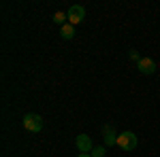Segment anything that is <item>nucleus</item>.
I'll return each instance as SVG.
<instances>
[{
	"label": "nucleus",
	"instance_id": "obj_1",
	"mask_svg": "<svg viewBox=\"0 0 160 157\" xmlns=\"http://www.w3.org/2000/svg\"><path fill=\"white\" fill-rule=\"evenodd\" d=\"M115 145L120 146L122 151L130 153V151H135V149H137L139 140H137V136L132 132H122V134H118V142H115Z\"/></svg>",
	"mask_w": 160,
	"mask_h": 157
},
{
	"label": "nucleus",
	"instance_id": "obj_2",
	"mask_svg": "<svg viewBox=\"0 0 160 157\" xmlns=\"http://www.w3.org/2000/svg\"><path fill=\"white\" fill-rule=\"evenodd\" d=\"M24 127L28 130V132H41L43 130V117L41 115H37V113H28L24 117Z\"/></svg>",
	"mask_w": 160,
	"mask_h": 157
},
{
	"label": "nucleus",
	"instance_id": "obj_3",
	"mask_svg": "<svg viewBox=\"0 0 160 157\" xmlns=\"http://www.w3.org/2000/svg\"><path fill=\"white\" fill-rule=\"evenodd\" d=\"M66 15H68V24L77 25V24H81V21L86 19V9H83L81 4H73V7L66 11Z\"/></svg>",
	"mask_w": 160,
	"mask_h": 157
},
{
	"label": "nucleus",
	"instance_id": "obj_4",
	"mask_svg": "<svg viewBox=\"0 0 160 157\" xmlns=\"http://www.w3.org/2000/svg\"><path fill=\"white\" fill-rule=\"evenodd\" d=\"M75 145H77V149H79V153H92V149H94L92 138H90L88 134H79L77 140H75Z\"/></svg>",
	"mask_w": 160,
	"mask_h": 157
},
{
	"label": "nucleus",
	"instance_id": "obj_5",
	"mask_svg": "<svg viewBox=\"0 0 160 157\" xmlns=\"http://www.w3.org/2000/svg\"><path fill=\"white\" fill-rule=\"evenodd\" d=\"M137 68H139L141 74H154L156 72V62L152 58H141V62L137 64Z\"/></svg>",
	"mask_w": 160,
	"mask_h": 157
},
{
	"label": "nucleus",
	"instance_id": "obj_6",
	"mask_svg": "<svg viewBox=\"0 0 160 157\" xmlns=\"http://www.w3.org/2000/svg\"><path fill=\"white\" fill-rule=\"evenodd\" d=\"M102 132H105V146H111V145H115V142H118V134L113 132L109 125H105V130H102Z\"/></svg>",
	"mask_w": 160,
	"mask_h": 157
},
{
	"label": "nucleus",
	"instance_id": "obj_7",
	"mask_svg": "<svg viewBox=\"0 0 160 157\" xmlns=\"http://www.w3.org/2000/svg\"><path fill=\"white\" fill-rule=\"evenodd\" d=\"M60 34H62V38L71 40V38L75 36V25H71V24H64V25L60 28Z\"/></svg>",
	"mask_w": 160,
	"mask_h": 157
},
{
	"label": "nucleus",
	"instance_id": "obj_8",
	"mask_svg": "<svg viewBox=\"0 0 160 157\" xmlns=\"http://www.w3.org/2000/svg\"><path fill=\"white\" fill-rule=\"evenodd\" d=\"M53 21L58 25H64V24H68V15L64 11H58V13H53Z\"/></svg>",
	"mask_w": 160,
	"mask_h": 157
},
{
	"label": "nucleus",
	"instance_id": "obj_9",
	"mask_svg": "<svg viewBox=\"0 0 160 157\" xmlns=\"http://www.w3.org/2000/svg\"><path fill=\"white\" fill-rule=\"evenodd\" d=\"M105 153H107V151H105V145L94 146V149H92V157H105Z\"/></svg>",
	"mask_w": 160,
	"mask_h": 157
},
{
	"label": "nucleus",
	"instance_id": "obj_10",
	"mask_svg": "<svg viewBox=\"0 0 160 157\" xmlns=\"http://www.w3.org/2000/svg\"><path fill=\"white\" fill-rule=\"evenodd\" d=\"M128 58H130L132 62H137V64L141 62V55H139V51H135V49H130V51H128Z\"/></svg>",
	"mask_w": 160,
	"mask_h": 157
},
{
	"label": "nucleus",
	"instance_id": "obj_11",
	"mask_svg": "<svg viewBox=\"0 0 160 157\" xmlns=\"http://www.w3.org/2000/svg\"><path fill=\"white\" fill-rule=\"evenodd\" d=\"M77 157H92V153H79Z\"/></svg>",
	"mask_w": 160,
	"mask_h": 157
}]
</instances>
